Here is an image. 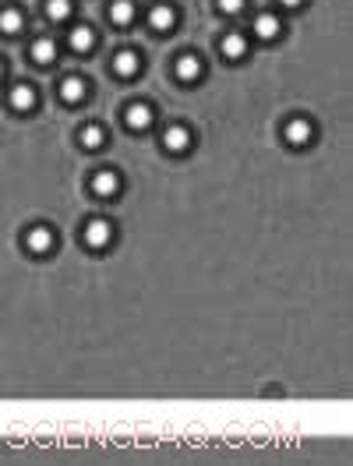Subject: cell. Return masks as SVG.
Masks as SVG:
<instances>
[{"mask_svg":"<svg viewBox=\"0 0 353 466\" xmlns=\"http://www.w3.org/2000/svg\"><path fill=\"white\" fill-rule=\"evenodd\" d=\"M110 241H113V226H110L106 219H92V222L85 226V244H89L92 251H103Z\"/></svg>","mask_w":353,"mask_h":466,"instance_id":"cell-1","label":"cell"},{"mask_svg":"<svg viewBox=\"0 0 353 466\" xmlns=\"http://www.w3.org/2000/svg\"><path fill=\"white\" fill-rule=\"evenodd\" d=\"M173 75H177V82L191 85V82H198V78H202V61H198L194 53H180V57H177V64H173Z\"/></svg>","mask_w":353,"mask_h":466,"instance_id":"cell-2","label":"cell"},{"mask_svg":"<svg viewBox=\"0 0 353 466\" xmlns=\"http://www.w3.org/2000/svg\"><path fill=\"white\" fill-rule=\"evenodd\" d=\"M25 244H29L32 255H47V251H54V229H50V226H32V229L25 233Z\"/></svg>","mask_w":353,"mask_h":466,"instance_id":"cell-3","label":"cell"},{"mask_svg":"<svg viewBox=\"0 0 353 466\" xmlns=\"http://www.w3.org/2000/svg\"><path fill=\"white\" fill-rule=\"evenodd\" d=\"M92 194H96V198H113V194H120V177H117L113 170H99V173L92 177Z\"/></svg>","mask_w":353,"mask_h":466,"instance_id":"cell-4","label":"cell"},{"mask_svg":"<svg viewBox=\"0 0 353 466\" xmlns=\"http://www.w3.org/2000/svg\"><path fill=\"white\" fill-rule=\"evenodd\" d=\"M191 145V131L184 127V124H170L166 131H163V149L166 152H184Z\"/></svg>","mask_w":353,"mask_h":466,"instance_id":"cell-5","label":"cell"},{"mask_svg":"<svg viewBox=\"0 0 353 466\" xmlns=\"http://www.w3.org/2000/svg\"><path fill=\"white\" fill-rule=\"evenodd\" d=\"M8 103H11L15 113H29V110H36V89L32 85H15Z\"/></svg>","mask_w":353,"mask_h":466,"instance_id":"cell-6","label":"cell"},{"mask_svg":"<svg viewBox=\"0 0 353 466\" xmlns=\"http://www.w3.org/2000/svg\"><path fill=\"white\" fill-rule=\"evenodd\" d=\"M311 138H314V127H311L307 117H293V120L286 124V141H290V145H307Z\"/></svg>","mask_w":353,"mask_h":466,"instance_id":"cell-7","label":"cell"},{"mask_svg":"<svg viewBox=\"0 0 353 466\" xmlns=\"http://www.w3.org/2000/svg\"><path fill=\"white\" fill-rule=\"evenodd\" d=\"M149 25H152L156 32H170V29L177 25V11H173L170 4H156V8L149 11Z\"/></svg>","mask_w":353,"mask_h":466,"instance_id":"cell-8","label":"cell"},{"mask_svg":"<svg viewBox=\"0 0 353 466\" xmlns=\"http://www.w3.org/2000/svg\"><path fill=\"white\" fill-rule=\"evenodd\" d=\"M219 53H223L226 61H240V57L247 53V39H244L240 32H230V36L219 39Z\"/></svg>","mask_w":353,"mask_h":466,"instance_id":"cell-9","label":"cell"},{"mask_svg":"<svg viewBox=\"0 0 353 466\" xmlns=\"http://www.w3.org/2000/svg\"><path fill=\"white\" fill-rule=\"evenodd\" d=\"M138 68H142V61H138V53H135V50H120V53L113 57V71H117L120 78H135V75H138Z\"/></svg>","mask_w":353,"mask_h":466,"instance_id":"cell-10","label":"cell"},{"mask_svg":"<svg viewBox=\"0 0 353 466\" xmlns=\"http://www.w3.org/2000/svg\"><path fill=\"white\" fill-rule=\"evenodd\" d=\"M124 120H128V127H131V131H145V127L152 124V110H149L145 103H131V106H128V113H124Z\"/></svg>","mask_w":353,"mask_h":466,"instance_id":"cell-11","label":"cell"},{"mask_svg":"<svg viewBox=\"0 0 353 466\" xmlns=\"http://www.w3.org/2000/svg\"><path fill=\"white\" fill-rule=\"evenodd\" d=\"M279 32H283V25H279V18H275L272 11H265V15L254 18V36H258V39H275Z\"/></svg>","mask_w":353,"mask_h":466,"instance_id":"cell-12","label":"cell"},{"mask_svg":"<svg viewBox=\"0 0 353 466\" xmlns=\"http://www.w3.org/2000/svg\"><path fill=\"white\" fill-rule=\"evenodd\" d=\"M92 46H96V32H92L89 25L71 29V50H75V53H89Z\"/></svg>","mask_w":353,"mask_h":466,"instance_id":"cell-13","label":"cell"},{"mask_svg":"<svg viewBox=\"0 0 353 466\" xmlns=\"http://www.w3.org/2000/svg\"><path fill=\"white\" fill-rule=\"evenodd\" d=\"M110 22L120 25V29L135 22V4H131V0H113V4H110Z\"/></svg>","mask_w":353,"mask_h":466,"instance_id":"cell-14","label":"cell"},{"mask_svg":"<svg viewBox=\"0 0 353 466\" xmlns=\"http://www.w3.org/2000/svg\"><path fill=\"white\" fill-rule=\"evenodd\" d=\"M22 25H25V15L18 11V8H4L0 11V32H22Z\"/></svg>","mask_w":353,"mask_h":466,"instance_id":"cell-15","label":"cell"},{"mask_svg":"<svg viewBox=\"0 0 353 466\" xmlns=\"http://www.w3.org/2000/svg\"><path fill=\"white\" fill-rule=\"evenodd\" d=\"M32 61L36 64H54L57 61V43L54 39H36L32 43Z\"/></svg>","mask_w":353,"mask_h":466,"instance_id":"cell-16","label":"cell"},{"mask_svg":"<svg viewBox=\"0 0 353 466\" xmlns=\"http://www.w3.org/2000/svg\"><path fill=\"white\" fill-rule=\"evenodd\" d=\"M61 96H64V103H71V106L82 103V99H85V82H82V78H64V82H61Z\"/></svg>","mask_w":353,"mask_h":466,"instance_id":"cell-17","label":"cell"},{"mask_svg":"<svg viewBox=\"0 0 353 466\" xmlns=\"http://www.w3.org/2000/svg\"><path fill=\"white\" fill-rule=\"evenodd\" d=\"M78 141H82L85 149H99V145L106 141V134H103V127H99V124H85V127H82V134H78Z\"/></svg>","mask_w":353,"mask_h":466,"instance_id":"cell-18","label":"cell"},{"mask_svg":"<svg viewBox=\"0 0 353 466\" xmlns=\"http://www.w3.org/2000/svg\"><path fill=\"white\" fill-rule=\"evenodd\" d=\"M47 15H50L54 22H64V18L71 15V0H47Z\"/></svg>","mask_w":353,"mask_h":466,"instance_id":"cell-19","label":"cell"},{"mask_svg":"<svg viewBox=\"0 0 353 466\" xmlns=\"http://www.w3.org/2000/svg\"><path fill=\"white\" fill-rule=\"evenodd\" d=\"M216 8H219L223 15H237V11L244 8V0H216Z\"/></svg>","mask_w":353,"mask_h":466,"instance_id":"cell-20","label":"cell"},{"mask_svg":"<svg viewBox=\"0 0 353 466\" xmlns=\"http://www.w3.org/2000/svg\"><path fill=\"white\" fill-rule=\"evenodd\" d=\"M279 4H283V8H300L304 0H279Z\"/></svg>","mask_w":353,"mask_h":466,"instance_id":"cell-21","label":"cell"},{"mask_svg":"<svg viewBox=\"0 0 353 466\" xmlns=\"http://www.w3.org/2000/svg\"><path fill=\"white\" fill-rule=\"evenodd\" d=\"M0 75H4V64H0Z\"/></svg>","mask_w":353,"mask_h":466,"instance_id":"cell-22","label":"cell"}]
</instances>
